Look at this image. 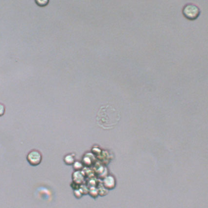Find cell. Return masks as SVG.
<instances>
[{
	"label": "cell",
	"mask_w": 208,
	"mask_h": 208,
	"mask_svg": "<svg viewBox=\"0 0 208 208\" xmlns=\"http://www.w3.org/2000/svg\"><path fill=\"white\" fill-rule=\"evenodd\" d=\"M36 2L39 6H45L48 4L49 1H36Z\"/></svg>",
	"instance_id": "cell-9"
},
{
	"label": "cell",
	"mask_w": 208,
	"mask_h": 208,
	"mask_svg": "<svg viewBox=\"0 0 208 208\" xmlns=\"http://www.w3.org/2000/svg\"><path fill=\"white\" fill-rule=\"evenodd\" d=\"M6 111V108L4 105L0 103V117H2L4 115Z\"/></svg>",
	"instance_id": "cell-7"
},
{
	"label": "cell",
	"mask_w": 208,
	"mask_h": 208,
	"mask_svg": "<svg viewBox=\"0 0 208 208\" xmlns=\"http://www.w3.org/2000/svg\"><path fill=\"white\" fill-rule=\"evenodd\" d=\"M64 162L66 164L68 165H71L74 163V158L70 155H68L66 156L64 158Z\"/></svg>",
	"instance_id": "cell-6"
},
{
	"label": "cell",
	"mask_w": 208,
	"mask_h": 208,
	"mask_svg": "<svg viewBox=\"0 0 208 208\" xmlns=\"http://www.w3.org/2000/svg\"><path fill=\"white\" fill-rule=\"evenodd\" d=\"M120 120V115L115 108L111 105L103 106L97 112V122L103 129H112Z\"/></svg>",
	"instance_id": "cell-1"
},
{
	"label": "cell",
	"mask_w": 208,
	"mask_h": 208,
	"mask_svg": "<svg viewBox=\"0 0 208 208\" xmlns=\"http://www.w3.org/2000/svg\"><path fill=\"white\" fill-rule=\"evenodd\" d=\"M103 186L108 190L113 189L116 186V181L114 177L111 176L107 177L103 181Z\"/></svg>",
	"instance_id": "cell-4"
},
{
	"label": "cell",
	"mask_w": 208,
	"mask_h": 208,
	"mask_svg": "<svg viewBox=\"0 0 208 208\" xmlns=\"http://www.w3.org/2000/svg\"><path fill=\"white\" fill-rule=\"evenodd\" d=\"M200 13V9L198 7L193 4H187L183 9L184 16L190 20H194L197 19Z\"/></svg>",
	"instance_id": "cell-2"
},
{
	"label": "cell",
	"mask_w": 208,
	"mask_h": 208,
	"mask_svg": "<svg viewBox=\"0 0 208 208\" xmlns=\"http://www.w3.org/2000/svg\"><path fill=\"white\" fill-rule=\"evenodd\" d=\"M88 193L91 197L94 199L97 198V196L99 195V190H97L96 189H92L89 190Z\"/></svg>",
	"instance_id": "cell-5"
},
{
	"label": "cell",
	"mask_w": 208,
	"mask_h": 208,
	"mask_svg": "<svg viewBox=\"0 0 208 208\" xmlns=\"http://www.w3.org/2000/svg\"><path fill=\"white\" fill-rule=\"evenodd\" d=\"M27 160L30 166H36L41 163L42 160V155L39 151L32 150L27 154Z\"/></svg>",
	"instance_id": "cell-3"
},
{
	"label": "cell",
	"mask_w": 208,
	"mask_h": 208,
	"mask_svg": "<svg viewBox=\"0 0 208 208\" xmlns=\"http://www.w3.org/2000/svg\"><path fill=\"white\" fill-rule=\"evenodd\" d=\"M74 196L77 199H80L82 197V194L79 190H75L74 191Z\"/></svg>",
	"instance_id": "cell-8"
}]
</instances>
